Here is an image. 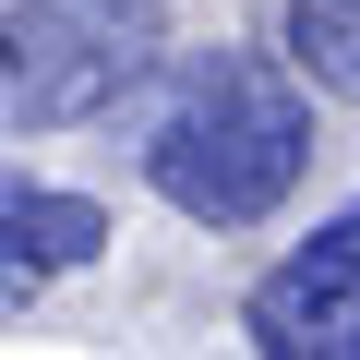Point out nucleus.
<instances>
[{"label":"nucleus","instance_id":"6","mask_svg":"<svg viewBox=\"0 0 360 360\" xmlns=\"http://www.w3.org/2000/svg\"><path fill=\"white\" fill-rule=\"evenodd\" d=\"M37 288H49L37 264H13V252H0V324H25V312H37Z\"/></svg>","mask_w":360,"mask_h":360},{"label":"nucleus","instance_id":"3","mask_svg":"<svg viewBox=\"0 0 360 360\" xmlns=\"http://www.w3.org/2000/svg\"><path fill=\"white\" fill-rule=\"evenodd\" d=\"M240 336L264 360H360V205L324 217L300 252H276L240 300Z\"/></svg>","mask_w":360,"mask_h":360},{"label":"nucleus","instance_id":"1","mask_svg":"<svg viewBox=\"0 0 360 360\" xmlns=\"http://www.w3.org/2000/svg\"><path fill=\"white\" fill-rule=\"evenodd\" d=\"M312 168V108L264 49H217L180 72L168 120L144 132V180L193 229H264Z\"/></svg>","mask_w":360,"mask_h":360},{"label":"nucleus","instance_id":"2","mask_svg":"<svg viewBox=\"0 0 360 360\" xmlns=\"http://www.w3.org/2000/svg\"><path fill=\"white\" fill-rule=\"evenodd\" d=\"M144 72V37L96 0H25L0 13V132H72L96 108H120V84Z\"/></svg>","mask_w":360,"mask_h":360},{"label":"nucleus","instance_id":"5","mask_svg":"<svg viewBox=\"0 0 360 360\" xmlns=\"http://www.w3.org/2000/svg\"><path fill=\"white\" fill-rule=\"evenodd\" d=\"M276 49H288V72H300L312 96H348V108H360V0H288Z\"/></svg>","mask_w":360,"mask_h":360},{"label":"nucleus","instance_id":"4","mask_svg":"<svg viewBox=\"0 0 360 360\" xmlns=\"http://www.w3.org/2000/svg\"><path fill=\"white\" fill-rule=\"evenodd\" d=\"M0 252L37 264V276H72V264L108 252V205L49 193V180H25V168H0Z\"/></svg>","mask_w":360,"mask_h":360}]
</instances>
